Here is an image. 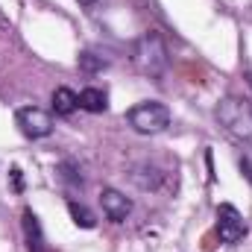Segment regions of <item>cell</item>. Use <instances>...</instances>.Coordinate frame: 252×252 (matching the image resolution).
Returning <instances> with one entry per match:
<instances>
[{
    "label": "cell",
    "instance_id": "cell-1",
    "mask_svg": "<svg viewBox=\"0 0 252 252\" xmlns=\"http://www.w3.org/2000/svg\"><path fill=\"white\" fill-rule=\"evenodd\" d=\"M217 121L229 135H235L241 141L252 138V106L241 97H223L217 103Z\"/></svg>",
    "mask_w": 252,
    "mask_h": 252
},
{
    "label": "cell",
    "instance_id": "cell-2",
    "mask_svg": "<svg viewBox=\"0 0 252 252\" xmlns=\"http://www.w3.org/2000/svg\"><path fill=\"white\" fill-rule=\"evenodd\" d=\"M129 126L141 135H158L170 126V109L156 100L138 103L135 109H129Z\"/></svg>",
    "mask_w": 252,
    "mask_h": 252
},
{
    "label": "cell",
    "instance_id": "cell-3",
    "mask_svg": "<svg viewBox=\"0 0 252 252\" xmlns=\"http://www.w3.org/2000/svg\"><path fill=\"white\" fill-rule=\"evenodd\" d=\"M135 62H138V67H141L144 73H150V76H164L170 59H167V47H164L161 35L147 32V35L138 41V47H135Z\"/></svg>",
    "mask_w": 252,
    "mask_h": 252
},
{
    "label": "cell",
    "instance_id": "cell-4",
    "mask_svg": "<svg viewBox=\"0 0 252 252\" xmlns=\"http://www.w3.org/2000/svg\"><path fill=\"white\" fill-rule=\"evenodd\" d=\"M217 235H220V241L223 244H241L244 238H247V220H244V214L235 208V205H229V202H223L220 208H217Z\"/></svg>",
    "mask_w": 252,
    "mask_h": 252
},
{
    "label": "cell",
    "instance_id": "cell-5",
    "mask_svg": "<svg viewBox=\"0 0 252 252\" xmlns=\"http://www.w3.org/2000/svg\"><path fill=\"white\" fill-rule=\"evenodd\" d=\"M15 121H18V126H21V132H24L27 138H32V141H38V138H47V135L53 132V118H50L44 109H38V106L18 109Z\"/></svg>",
    "mask_w": 252,
    "mask_h": 252
},
{
    "label": "cell",
    "instance_id": "cell-6",
    "mask_svg": "<svg viewBox=\"0 0 252 252\" xmlns=\"http://www.w3.org/2000/svg\"><path fill=\"white\" fill-rule=\"evenodd\" d=\"M100 205H103V214H106L109 220H115V223H121V220H126V217L132 214V199L124 196L121 190H115V188H103Z\"/></svg>",
    "mask_w": 252,
    "mask_h": 252
},
{
    "label": "cell",
    "instance_id": "cell-7",
    "mask_svg": "<svg viewBox=\"0 0 252 252\" xmlns=\"http://www.w3.org/2000/svg\"><path fill=\"white\" fill-rule=\"evenodd\" d=\"M24 238H27V250L30 252H50L47 241H44V232H41V223L30 208H24Z\"/></svg>",
    "mask_w": 252,
    "mask_h": 252
},
{
    "label": "cell",
    "instance_id": "cell-8",
    "mask_svg": "<svg viewBox=\"0 0 252 252\" xmlns=\"http://www.w3.org/2000/svg\"><path fill=\"white\" fill-rule=\"evenodd\" d=\"M79 109H85V112H91V115L106 112V109H109L106 91H103V88H85V91L79 94Z\"/></svg>",
    "mask_w": 252,
    "mask_h": 252
},
{
    "label": "cell",
    "instance_id": "cell-9",
    "mask_svg": "<svg viewBox=\"0 0 252 252\" xmlns=\"http://www.w3.org/2000/svg\"><path fill=\"white\" fill-rule=\"evenodd\" d=\"M79 109V94H73L70 88H56L53 91V112L56 115H73Z\"/></svg>",
    "mask_w": 252,
    "mask_h": 252
},
{
    "label": "cell",
    "instance_id": "cell-10",
    "mask_svg": "<svg viewBox=\"0 0 252 252\" xmlns=\"http://www.w3.org/2000/svg\"><path fill=\"white\" fill-rule=\"evenodd\" d=\"M67 211H70V220H73L79 229H94V226H97V217H94V211H91L88 205L70 199V202H67Z\"/></svg>",
    "mask_w": 252,
    "mask_h": 252
},
{
    "label": "cell",
    "instance_id": "cell-11",
    "mask_svg": "<svg viewBox=\"0 0 252 252\" xmlns=\"http://www.w3.org/2000/svg\"><path fill=\"white\" fill-rule=\"evenodd\" d=\"M56 173H59V179H62V182L73 185V188H79V185H82V173H79V167H76L73 161H62V164L56 167Z\"/></svg>",
    "mask_w": 252,
    "mask_h": 252
},
{
    "label": "cell",
    "instance_id": "cell-12",
    "mask_svg": "<svg viewBox=\"0 0 252 252\" xmlns=\"http://www.w3.org/2000/svg\"><path fill=\"white\" fill-rule=\"evenodd\" d=\"M103 67H106V59H103V56L79 53V70H85V73H100Z\"/></svg>",
    "mask_w": 252,
    "mask_h": 252
},
{
    "label": "cell",
    "instance_id": "cell-13",
    "mask_svg": "<svg viewBox=\"0 0 252 252\" xmlns=\"http://www.w3.org/2000/svg\"><path fill=\"white\" fill-rule=\"evenodd\" d=\"M12 188L15 190L24 188V179H21V170H18V167H12Z\"/></svg>",
    "mask_w": 252,
    "mask_h": 252
},
{
    "label": "cell",
    "instance_id": "cell-14",
    "mask_svg": "<svg viewBox=\"0 0 252 252\" xmlns=\"http://www.w3.org/2000/svg\"><path fill=\"white\" fill-rule=\"evenodd\" d=\"M76 3H79V6H85V9H94L100 0H76Z\"/></svg>",
    "mask_w": 252,
    "mask_h": 252
}]
</instances>
